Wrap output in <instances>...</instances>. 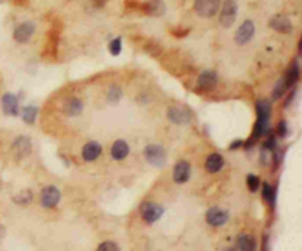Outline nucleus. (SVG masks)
<instances>
[{
  "label": "nucleus",
  "instance_id": "f257e3e1",
  "mask_svg": "<svg viewBox=\"0 0 302 251\" xmlns=\"http://www.w3.org/2000/svg\"><path fill=\"white\" fill-rule=\"evenodd\" d=\"M167 118L171 124H175V125H187L192 122L193 119V113L189 107L186 106H171L168 107L167 110Z\"/></svg>",
  "mask_w": 302,
  "mask_h": 251
},
{
  "label": "nucleus",
  "instance_id": "f03ea898",
  "mask_svg": "<svg viewBox=\"0 0 302 251\" xmlns=\"http://www.w3.org/2000/svg\"><path fill=\"white\" fill-rule=\"evenodd\" d=\"M145 159L148 160V163L155 167H161L167 162V153L164 150V147L159 144H149L145 147L143 150Z\"/></svg>",
  "mask_w": 302,
  "mask_h": 251
},
{
  "label": "nucleus",
  "instance_id": "7ed1b4c3",
  "mask_svg": "<svg viewBox=\"0 0 302 251\" xmlns=\"http://www.w3.org/2000/svg\"><path fill=\"white\" fill-rule=\"evenodd\" d=\"M238 16V5L235 0H226L224 3H221V12H220V25L223 28H230Z\"/></svg>",
  "mask_w": 302,
  "mask_h": 251
},
{
  "label": "nucleus",
  "instance_id": "20e7f679",
  "mask_svg": "<svg viewBox=\"0 0 302 251\" xmlns=\"http://www.w3.org/2000/svg\"><path fill=\"white\" fill-rule=\"evenodd\" d=\"M221 0H194V12L201 18H212L220 11Z\"/></svg>",
  "mask_w": 302,
  "mask_h": 251
},
{
  "label": "nucleus",
  "instance_id": "39448f33",
  "mask_svg": "<svg viewBox=\"0 0 302 251\" xmlns=\"http://www.w3.org/2000/svg\"><path fill=\"white\" fill-rule=\"evenodd\" d=\"M164 215V209L158 203L153 201H145L140 206V216L146 223H155L161 219Z\"/></svg>",
  "mask_w": 302,
  "mask_h": 251
},
{
  "label": "nucleus",
  "instance_id": "423d86ee",
  "mask_svg": "<svg viewBox=\"0 0 302 251\" xmlns=\"http://www.w3.org/2000/svg\"><path fill=\"white\" fill-rule=\"evenodd\" d=\"M59 201H61V191L56 187L49 185V187L43 188L42 194H40V203H42L43 207L54 209V207H56L59 204Z\"/></svg>",
  "mask_w": 302,
  "mask_h": 251
},
{
  "label": "nucleus",
  "instance_id": "0eeeda50",
  "mask_svg": "<svg viewBox=\"0 0 302 251\" xmlns=\"http://www.w3.org/2000/svg\"><path fill=\"white\" fill-rule=\"evenodd\" d=\"M254 34H255V24L251 20H246V21L240 24V27L235 34V42L238 43L239 46H243V44H246L252 40Z\"/></svg>",
  "mask_w": 302,
  "mask_h": 251
},
{
  "label": "nucleus",
  "instance_id": "6e6552de",
  "mask_svg": "<svg viewBox=\"0 0 302 251\" xmlns=\"http://www.w3.org/2000/svg\"><path fill=\"white\" fill-rule=\"evenodd\" d=\"M34 32H35V24L34 22H22V24H20L15 28V31H13V40L16 43H21V44L28 43L30 38L34 35Z\"/></svg>",
  "mask_w": 302,
  "mask_h": 251
},
{
  "label": "nucleus",
  "instance_id": "1a4fd4ad",
  "mask_svg": "<svg viewBox=\"0 0 302 251\" xmlns=\"http://www.w3.org/2000/svg\"><path fill=\"white\" fill-rule=\"evenodd\" d=\"M205 220L208 225L211 226H224L228 220V213L226 210L220 209V207H211V209L206 211L205 215Z\"/></svg>",
  "mask_w": 302,
  "mask_h": 251
},
{
  "label": "nucleus",
  "instance_id": "9d476101",
  "mask_svg": "<svg viewBox=\"0 0 302 251\" xmlns=\"http://www.w3.org/2000/svg\"><path fill=\"white\" fill-rule=\"evenodd\" d=\"M190 173H192V167L190 163L186 160H180L175 163L173 172V178L177 184H184L190 179Z\"/></svg>",
  "mask_w": 302,
  "mask_h": 251
},
{
  "label": "nucleus",
  "instance_id": "9b49d317",
  "mask_svg": "<svg viewBox=\"0 0 302 251\" xmlns=\"http://www.w3.org/2000/svg\"><path fill=\"white\" fill-rule=\"evenodd\" d=\"M218 76L214 71H204L198 76V88L202 91H211L216 88Z\"/></svg>",
  "mask_w": 302,
  "mask_h": 251
},
{
  "label": "nucleus",
  "instance_id": "f8f14e48",
  "mask_svg": "<svg viewBox=\"0 0 302 251\" xmlns=\"http://www.w3.org/2000/svg\"><path fill=\"white\" fill-rule=\"evenodd\" d=\"M270 27L274 31L281 32V34H292L293 32V25L291 20L285 15H276L270 20Z\"/></svg>",
  "mask_w": 302,
  "mask_h": 251
},
{
  "label": "nucleus",
  "instance_id": "ddd939ff",
  "mask_svg": "<svg viewBox=\"0 0 302 251\" xmlns=\"http://www.w3.org/2000/svg\"><path fill=\"white\" fill-rule=\"evenodd\" d=\"M2 107H3V112L5 115L8 116H16L20 113V109H18V97L12 93H6L2 97Z\"/></svg>",
  "mask_w": 302,
  "mask_h": 251
},
{
  "label": "nucleus",
  "instance_id": "4468645a",
  "mask_svg": "<svg viewBox=\"0 0 302 251\" xmlns=\"http://www.w3.org/2000/svg\"><path fill=\"white\" fill-rule=\"evenodd\" d=\"M13 153L18 157H25L31 153V140L28 137H16L13 141Z\"/></svg>",
  "mask_w": 302,
  "mask_h": 251
},
{
  "label": "nucleus",
  "instance_id": "2eb2a0df",
  "mask_svg": "<svg viewBox=\"0 0 302 251\" xmlns=\"http://www.w3.org/2000/svg\"><path fill=\"white\" fill-rule=\"evenodd\" d=\"M83 109H84L83 100L78 99V97H71V99H68V100L65 102L64 113L66 116L74 118V116L81 115V113H83Z\"/></svg>",
  "mask_w": 302,
  "mask_h": 251
},
{
  "label": "nucleus",
  "instance_id": "dca6fc26",
  "mask_svg": "<svg viewBox=\"0 0 302 251\" xmlns=\"http://www.w3.org/2000/svg\"><path fill=\"white\" fill-rule=\"evenodd\" d=\"M100 155H102V146L97 141H88L87 144H84L83 151H81V156L86 162H93Z\"/></svg>",
  "mask_w": 302,
  "mask_h": 251
},
{
  "label": "nucleus",
  "instance_id": "f3484780",
  "mask_svg": "<svg viewBox=\"0 0 302 251\" xmlns=\"http://www.w3.org/2000/svg\"><path fill=\"white\" fill-rule=\"evenodd\" d=\"M130 153V146L127 141L124 140H117L112 147H111V156L114 160H124L126 157L129 156Z\"/></svg>",
  "mask_w": 302,
  "mask_h": 251
},
{
  "label": "nucleus",
  "instance_id": "a211bd4d",
  "mask_svg": "<svg viewBox=\"0 0 302 251\" xmlns=\"http://www.w3.org/2000/svg\"><path fill=\"white\" fill-rule=\"evenodd\" d=\"M271 116V106L267 100H258L257 102V124L269 125Z\"/></svg>",
  "mask_w": 302,
  "mask_h": 251
},
{
  "label": "nucleus",
  "instance_id": "6ab92c4d",
  "mask_svg": "<svg viewBox=\"0 0 302 251\" xmlns=\"http://www.w3.org/2000/svg\"><path fill=\"white\" fill-rule=\"evenodd\" d=\"M143 11L151 16H161L165 13V3L162 0H149L143 5Z\"/></svg>",
  "mask_w": 302,
  "mask_h": 251
},
{
  "label": "nucleus",
  "instance_id": "aec40b11",
  "mask_svg": "<svg viewBox=\"0 0 302 251\" xmlns=\"http://www.w3.org/2000/svg\"><path fill=\"white\" fill-rule=\"evenodd\" d=\"M224 166V159L221 155H218V153H212V155H209V156L206 157L205 160V169L206 172H209V173H217V172H220L221 169Z\"/></svg>",
  "mask_w": 302,
  "mask_h": 251
},
{
  "label": "nucleus",
  "instance_id": "412c9836",
  "mask_svg": "<svg viewBox=\"0 0 302 251\" xmlns=\"http://www.w3.org/2000/svg\"><path fill=\"white\" fill-rule=\"evenodd\" d=\"M299 78H301V71H299V62L298 61H295V62L292 63L291 68L288 69V72L285 75V81H286V85H288V88H292L295 84L299 81Z\"/></svg>",
  "mask_w": 302,
  "mask_h": 251
},
{
  "label": "nucleus",
  "instance_id": "4be33fe9",
  "mask_svg": "<svg viewBox=\"0 0 302 251\" xmlns=\"http://www.w3.org/2000/svg\"><path fill=\"white\" fill-rule=\"evenodd\" d=\"M239 251H255L257 250V241L249 234H240L238 237Z\"/></svg>",
  "mask_w": 302,
  "mask_h": 251
},
{
  "label": "nucleus",
  "instance_id": "5701e85b",
  "mask_svg": "<svg viewBox=\"0 0 302 251\" xmlns=\"http://www.w3.org/2000/svg\"><path fill=\"white\" fill-rule=\"evenodd\" d=\"M37 113H39V109H37L35 106H25V107L22 109V119L25 121V124L32 125V124L35 122Z\"/></svg>",
  "mask_w": 302,
  "mask_h": 251
},
{
  "label": "nucleus",
  "instance_id": "b1692460",
  "mask_svg": "<svg viewBox=\"0 0 302 251\" xmlns=\"http://www.w3.org/2000/svg\"><path fill=\"white\" fill-rule=\"evenodd\" d=\"M276 188L273 187V185H270V184H264L262 185V197H264V200L270 204L271 207H274V204H276Z\"/></svg>",
  "mask_w": 302,
  "mask_h": 251
},
{
  "label": "nucleus",
  "instance_id": "393cba45",
  "mask_svg": "<svg viewBox=\"0 0 302 251\" xmlns=\"http://www.w3.org/2000/svg\"><path fill=\"white\" fill-rule=\"evenodd\" d=\"M106 97H108L109 103H112V105L118 103L119 100H121V97H122V90H121V87H119V85H117V84L111 85V87H109Z\"/></svg>",
  "mask_w": 302,
  "mask_h": 251
},
{
  "label": "nucleus",
  "instance_id": "a878e982",
  "mask_svg": "<svg viewBox=\"0 0 302 251\" xmlns=\"http://www.w3.org/2000/svg\"><path fill=\"white\" fill-rule=\"evenodd\" d=\"M286 90H288V85H286L285 76H283V78H280V80L277 81L276 87H274V90H273V99H274V100L280 99L281 95L286 93Z\"/></svg>",
  "mask_w": 302,
  "mask_h": 251
},
{
  "label": "nucleus",
  "instance_id": "bb28decb",
  "mask_svg": "<svg viewBox=\"0 0 302 251\" xmlns=\"http://www.w3.org/2000/svg\"><path fill=\"white\" fill-rule=\"evenodd\" d=\"M31 200H32V192L30 191V189H24V191H21L18 196H15V197H13V201H15L16 204H28Z\"/></svg>",
  "mask_w": 302,
  "mask_h": 251
},
{
  "label": "nucleus",
  "instance_id": "cd10ccee",
  "mask_svg": "<svg viewBox=\"0 0 302 251\" xmlns=\"http://www.w3.org/2000/svg\"><path fill=\"white\" fill-rule=\"evenodd\" d=\"M109 53L112 54V56H118L121 50H122V40H121V37H117V38H114V40H111L108 46Z\"/></svg>",
  "mask_w": 302,
  "mask_h": 251
},
{
  "label": "nucleus",
  "instance_id": "c85d7f7f",
  "mask_svg": "<svg viewBox=\"0 0 302 251\" xmlns=\"http://www.w3.org/2000/svg\"><path fill=\"white\" fill-rule=\"evenodd\" d=\"M246 185H248V188L251 192H255V191H258L259 185H261L259 178L257 177V175L251 173V175H248V178H246Z\"/></svg>",
  "mask_w": 302,
  "mask_h": 251
},
{
  "label": "nucleus",
  "instance_id": "c756f323",
  "mask_svg": "<svg viewBox=\"0 0 302 251\" xmlns=\"http://www.w3.org/2000/svg\"><path fill=\"white\" fill-rule=\"evenodd\" d=\"M96 251H119V247L114 241H105V242L99 244Z\"/></svg>",
  "mask_w": 302,
  "mask_h": 251
},
{
  "label": "nucleus",
  "instance_id": "7c9ffc66",
  "mask_svg": "<svg viewBox=\"0 0 302 251\" xmlns=\"http://www.w3.org/2000/svg\"><path fill=\"white\" fill-rule=\"evenodd\" d=\"M264 150L265 151H276L277 150V140H276V136H269L265 144H264Z\"/></svg>",
  "mask_w": 302,
  "mask_h": 251
},
{
  "label": "nucleus",
  "instance_id": "2f4dec72",
  "mask_svg": "<svg viewBox=\"0 0 302 251\" xmlns=\"http://www.w3.org/2000/svg\"><path fill=\"white\" fill-rule=\"evenodd\" d=\"M277 136L280 137V138H285V137L288 136V122L283 119L279 122V125H277Z\"/></svg>",
  "mask_w": 302,
  "mask_h": 251
},
{
  "label": "nucleus",
  "instance_id": "473e14b6",
  "mask_svg": "<svg viewBox=\"0 0 302 251\" xmlns=\"http://www.w3.org/2000/svg\"><path fill=\"white\" fill-rule=\"evenodd\" d=\"M239 147H243V141L242 140H238V141H235L232 146H230V150H236Z\"/></svg>",
  "mask_w": 302,
  "mask_h": 251
},
{
  "label": "nucleus",
  "instance_id": "72a5a7b5",
  "mask_svg": "<svg viewBox=\"0 0 302 251\" xmlns=\"http://www.w3.org/2000/svg\"><path fill=\"white\" fill-rule=\"evenodd\" d=\"M3 235H5V228H3V226L0 225V240L3 238Z\"/></svg>",
  "mask_w": 302,
  "mask_h": 251
},
{
  "label": "nucleus",
  "instance_id": "f704fd0d",
  "mask_svg": "<svg viewBox=\"0 0 302 251\" xmlns=\"http://www.w3.org/2000/svg\"><path fill=\"white\" fill-rule=\"evenodd\" d=\"M224 251H236V250H235V248H226Z\"/></svg>",
  "mask_w": 302,
  "mask_h": 251
}]
</instances>
